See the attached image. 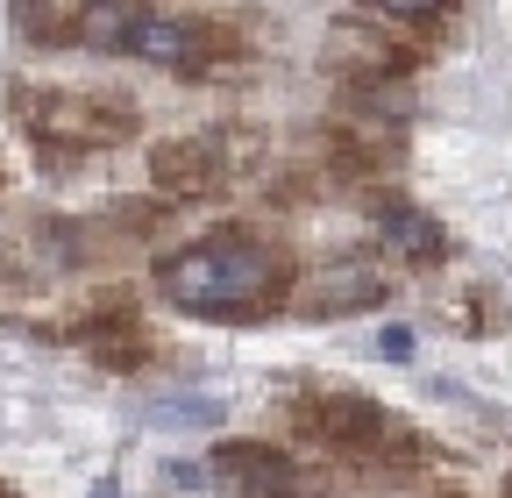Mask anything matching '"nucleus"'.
<instances>
[{"label":"nucleus","instance_id":"9","mask_svg":"<svg viewBox=\"0 0 512 498\" xmlns=\"http://www.w3.org/2000/svg\"><path fill=\"white\" fill-rule=\"evenodd\" d=\"M150 420L157 427H214L221 420V399H185L178 392V406H150Z\"/></svg>","mask_w":512,"mask_h":498},{"label":"nucleus","instance_id":"6","mask_svg":"<svg viewBox=\"0 0 512 498\" xmlns=\"http://www.w3.org/2000/svg\"><path fill=\"white\" fill-rule=\"evenodd\" d=\"M370 221H377V235H384V249H399L406 264H427V257H441V228L413 207V200H392V193H377L370 200Z\"/></svg>","mask_w":512,"mask_h":498},{"label":"nucleus","instance_id":"10","mask_svg":"<svg viewBox=\"0 0 512 498\" xmlns=\"http://www.w3.org/2000/svg\"><path fill=\"white\" fill-rule=\"evenodd\" d=\"M384 356L406 363V356H413V335H406V328H384Z\"/></svg>","mask_w":512,"mask_h":498},{"label":"nucleus","instance_id":"11","mask_svg":"<svg viewBox=\"0 0 512 498\" xmlns=\"http://www.w3.org/2000/svg\"><path fill=\"white\" fill-rule=\"evenodd\" d=\"M505 498H512V484H505Z\"/></svg>","mask_w":512,"mask_h":498},{"label":"nucleus","instance_id":"1","mask_svg":"<svg viewBox=\"0 0 512 498\" xmlns=\"http://www.w3.org/2000/svg\"><path fill=\"white\" fill-rule=\"evenodd\" d=\"M278 257L249 235H214V242H192L178 257L157 264V285L171 306L185 314H214V321H235V314H264L278 299Z\"/></svg>","mask_w":512,"mask_h":498},{"label":"nucleus","instance_id":"7","mask_svg":"<svg viewBox=\"0 0 512 498\" xmlns=\"http://www.w3.org/2000/svg\"><path fill=\"white\" fill-rule=\"evenodd\" d=\"M157 178L171 185V193H207V185L221 178V157H214V143H164L157 150Z\"/></svg>","mask_w":512,"mask_h":498},{"label":"nucleus","instance_id":"5","mask_svg":"<svg viewBox=\"0 0 512 498\" xmlns=\"http://www.w3.org/2000/svg\"><path fill=\"white\" fill-rule=\"evenodd\" d=\"M377 299H384L377 271H370L363 257H342V264H328V271H313L306 314H356V306H377Z\"/></svg>","mask_w":512,"mask_h":498},{"label":"nucleus","instance_id":"8","mask_svg":"<svg viewBox=\"0 0 512 498\" xmlns=\"http://www.w3.org/2000/svg\"><path fill=\"white\" fill-rule=\"evenodd\" d=\"M15 22H22V36H36V43H72V36H86V15H79V8H22Z\"/></svg>","mask_w":512,"mask_h":498},{"label":"nucleus","instance_id":"2","mask_svg":"<svg viewBox=\"0 0 512 498\" xmlns=\"http://www.w3.org/2000/svg\"><path fill=\"white\" fill-rule=\"evenodd\" d=\"M299 427L313 434L320 449H370L384 434V413L370 399H356V392H320V399L299 406Z\"/></svg>","mask_w":512,"mask_h":498},{"label":"nucleus","instance_id":"4","mask_svg":"<svg viewBox=\"0 0 512 498\" xmlns=\"http://www.w3.org/2000/svg\"><path fill=\"white\" fill-rule=\"evenodd\" d=\"M221 463H228V477H235L242 498H306L299 463L278 456V449H249V442H235V449H221Z\"/></svg>","mask_w":512,"mask_h":498},{"label":"nucleus","instance_id":"3","mask_svg":"<svg viewBox=\"0 0 512 498\" xmlns=\"http://www.w3.org/2000/svg\"><path fill=\"white\" fill-rule=\"evenodd\" d=\"M29 107H36V114H29V129H36V136H50V143H121V136H128V114H121V107L50 100V93H36Z\"/></svg>","mask_w":512,"mask_h":498}]
</instances>
